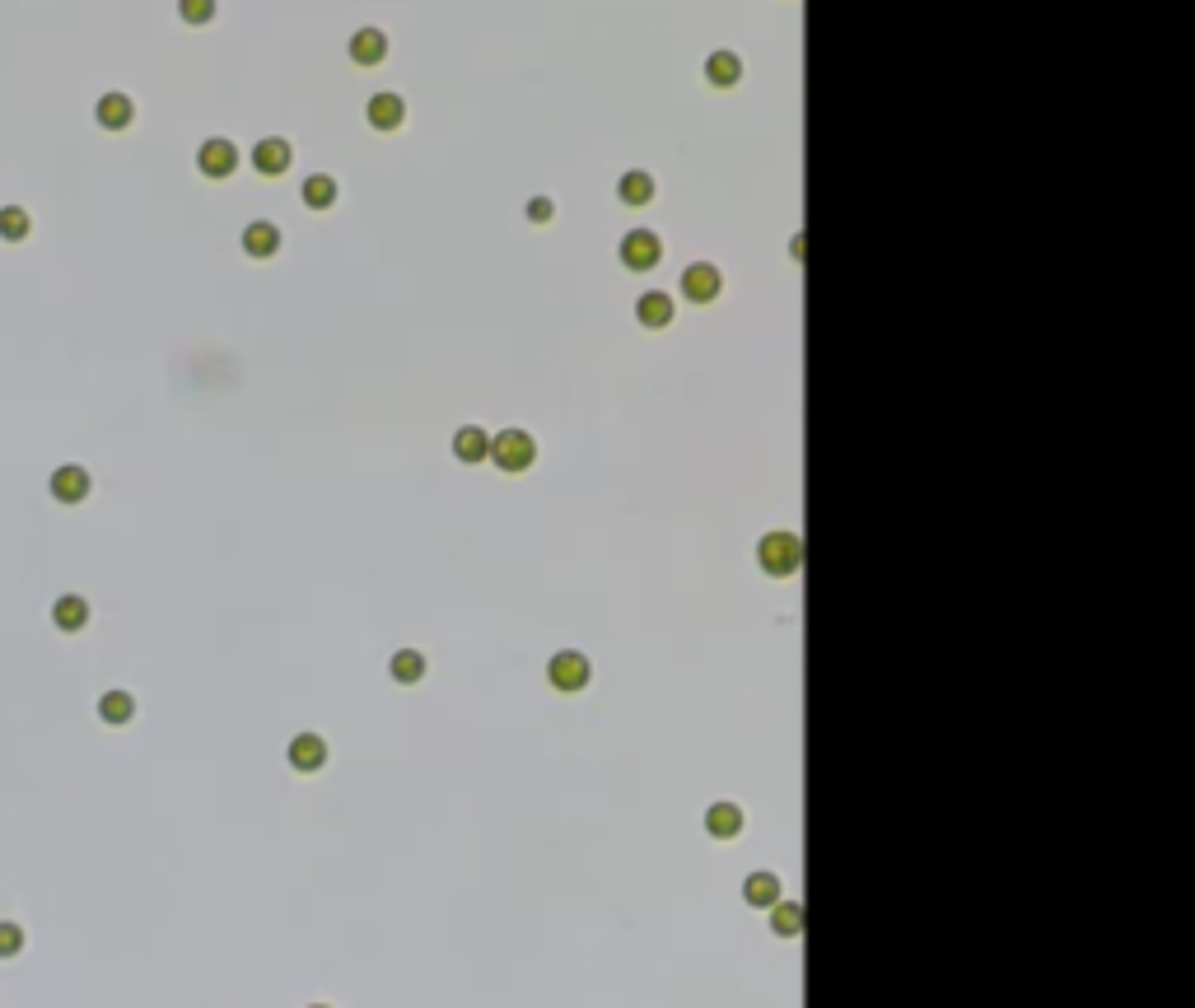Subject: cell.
I'll list each match as a JSON object with an SVG mask.
<instances>
[{"label":"cell","instance_id":"30bf717a","mask_svg":"<svg viewBox=\"0 0 1195 1008\" xmlns=\"http://www.w3.org/2000/svg\"><path fill=\"white\" fill-rule=\"evenodd\" d=\"M52 621H56V631H85L90 626V602L80 598V593H66V598L52 602Z\"/></svg>","mask_w":1195,"mask_h":1008},{"label":"cell","instance_id":"52a82bcc","mask_svg":"<svg viewBox=\"0 0 1195 1008\" xmlns=\"http://www.w3.org/2000/svg\"><path fill=\"white\" fill-rule=\"evenodd\" d=\"M290 766L303 771V775L322 771V766H327V743H322L318 733H299V738L290 743Z\"/></svg>","mask_w":1195,"mask_h":1008},{"label":"cell","instance_id":"5b68a950","mask_svg":"<svg viewBox=\"0 0 1195 1008\" xmlns=\"http://www.w3.org/2000/svg\"><path fill=\"white\" fill-rule=\"evenodd\" d=\"M197 168L206 177H230L233 168H238V150H233V141H220V136L206 141L197 150Z\"/></svg>","mask_w":1195,"mask_h":1008},{"label":"cell","instance_id":"ac0fdd59","mask_svg":"<svg viewBox=\"0 0 1195 1008\" xmlns=\"http://www.w3.org/2000/svg\"><path fill=\"white\" fill-rule=\"evenodd\" d=\"M635 313H640L644 327H668L673 322V295H663V290H649L640 303H635Z\"/></svg>","mask_w":1195,"mask_h":1008},{"label":"cell","instance_id":"4fadbf2b","mask_svg":"<svg viewBox=\"0 0 1195 1008\" xmlns=\"http://www.w3.org/2000/svg\"><path fill=\"white\" fill-rule=\"evenodd\" d=\"M351 56H356V66H378V61L388 56V37H383V29H360V34L351 37Z\"/></svg>","mask_w":1195,"mask_h":1008},{"label":"cell","instance_id":"3957f363","mask_svg":"<svg viewBox=\"0 0 1195 1008\" xmlns=\"http://www.w3.org/2000/svg\"><path fill=\"white\" fill-rule=\"evenodd\" d=\"M552 687L556 691H584L589 687V677H593V668H589V658L584 654H574V649H561V654L552 658Z\"/></svg>","mask_w":1195,"mask_h":1008},{"label":"cell","instance_id":"277c9868","mask_svg":"<svg viewBox=\"0 0 1195 1008\" xmlns=\"http://www.w3.org/2000/svg\"><path fill=\"white\" fill-rule=\"evenodd\" d=\"M659 257H663L659 234L635 230V234H626L622 238V262L631 266V271H649V266H659Z\"/></svg>","mask_w":1195,"mask_h":1008},{"label":"cell","instance_id":"484cf974","mask_svg":"<svg viewBox=\"0 0 1195 1008\" xmlns=\"http://www.w3.org/2000/svg\"><path fill=\"white\" fill-rule=\"evenodd\" d=\"M178 15L187 24H211L215 19V0H178Z\"/></svg>","mask_w":1195,"mask_h":1008},{"label":"cell","instance_id":"603a6c76","mask_svg":"<svg viewBox=\"0 0 1195 1008\" xmlns=\"http://www.w3.org/2000/svg\"><path fill=\"white\" fill-rule=\"evenodd\" d=\"M0 238H5V243L29 238V211H24V206H5V211H0Z\"/></svg>","mask_w":1195,"mask_h":1008},{"label":"cell","instance_id":"7c38bea8","mask_svg":"<svg viewBox=\"0 0 1195 1008\" xmlns=\"http://www.w3.org/2000/svg\"><path fill=\"white\" fill-rule=\"evenodd\" d=\"M743 822H748V817H743L738 803H714L710 813H705V832L719 836V840H733V836L743 832Z\"/></svg>","mask_w":1195,"mask_h":1008},{"label":"cell","instance_id":"8fae6325","mask_svg":"<svg viewBox=\"0 0 1195 1008\" xmlns=\"http://www.w3.org/2000/svg\"><path fill=\"white\" fill-rule=\"evenodd\" d=\"M453 453L463 462H486L491 458V435H486L482 425H463L458 435H453Z\"/></svg>","mask_w":1195,"mask_h":1008},{"label":"cell","instance_id":"9c48e42d","mask_svg":"<svg viewBox=\"0 0 1195 1008\" xmlns=\"http://www.w3.org/2000/svg\"><path fill=\"white\" fill-rule=\"evenodd\" d=\"M252 168L262 177H276L290 168V145L281 141V136H271V141H262L257 150H252Z\"/></svg>","mask_w":1195,"mask_h":1008},{"label":"cell","instance_id":"83f0119b","mask_svg":"<svg viewBox=\"0 0 1195 1008\" xmlns=\"http://www.w3.org/2000/svg\"><path fill=\"white\" fill-rule=\"evenodd\" d=\"M533 220H537V225H542V220H552V201H547V196H537V201H533Z\"/></svg>","mask_w":1195,"mask_h":1008},{"label":"cell","instance_id":"6da1fadb","mask_svg":"<svg viewBox=\"0 0 1195 1008\" xmlns=\"http://www.w3.org/2000/svg\"><path fill=\"white\" fill-rule=\"evenodd\" d=\"M757 556H762V570H766V574L785 579V574H794V570H799L803 542L794 537V532H766V537H762V547H757Z\"/></svg>","mask_w":1195,"mask_h":1008},{"label":"cell","instance_id":"d6986e66","mask_svg":"<svg viewBox=\"0 0 1195 1008\" xmlns=\"http://www.w3.org/2000/svg\"><path fill=\"white\" fill-rule=\"evenodd\" d=\"M743 897H748V906L770 910V906L780 902V878H775V873H752L748 883H743Z\"/></svg>","mask_w":1195,"mask_h":1008},{"label":"cell","instance_id":"ba28073f","mask_svg":"<svg viewBox=\"0 0 1195 1008\" xmlns=\"http://www.w3.org/2000/svg\"><path fill=\"white\" fill-rule=\"evenodd\" d=\"M52 496L61 500V504H80V500L90 496V472H85V467H56L52 472Z\"/></svg>","mask_w":1195,"mask_h":1008},{"label":"cell","instance_id":"7402d4cb","mask_svg":"<svg viewBox=\"0 0 1195 1008\" xmlns=\"http://www.w3.org/2000/svg\"><path fill=\"white\" fill-rule=\"evenodd\" d=\"M303 201H308L313 211H322V206H332V201H337V177H327V173L308 177V182H303Z\"/></svg>","mask_w":1195,"mask_h":1008},{"label":"cell","instance_id":"8992f818","mask_svg":"<svg viewBox=\"0 0 1195 1008\" xmlns=\"http://www.w3.org/2000/svg\"><path fill=\"white\" fill-rule=\"evenodd\" d=\"M719 285L724 281H719V271H714L710 262H697V266L682 271V295H687L692 303H710L714 295H719Z\"/></svg>","mask_w":1195,"mask_h":1008},{"label":"cell","instance_id":"2e32d148","mask_svg":"<svg viewBox=\"0 0 1195 1008\" xmlns=\"http://www.w3.org/2000/svg\"><path fill=\"white\" fill-rule=\"evenodd\" d=\"M131 117H136V107H131L126 94H103V99H99V126L122 131V126H131Z\"/></svg>","mask_w":1195,"mask_h":1008},{"label":"cell","instance_id":"7a4b0ae2","mask_svg":"<svg viewBox=\"0 0 1195 1008\" xmlns=\"http://www.w3.org/2000/svg\"><path fill=\"white\" fill-rule=\"evenodd\" d=\"M533 458H537V443L528 430H504V435L491 439V462L499 472H528Z\"/></svg>","mask_w":1195,"mask_h":1008},{"label":"cell","instance_id":"d4e9b609","mask_svg":"<svg viewBox=\"0 0 1195 1008\" xmlns=\"http://www.w3.org/2000/svg\"><path fill=\"white\" fill-rule=\"evenodd\" d=\"M654 196V177L649 173H626L622 177V201L626 206H644Z\"/></svg>","mask_w":1195,"mask_h":1008},{"label":"cell","instance_id":"ffe728a7","mask_svg":"<svg viewBox=\"0 0 1195 1008\" xmlns=\"http://www.w3.org/2000/svg\"><path fill=\"white\" fill-rule=\"evenodd\" d=\"M770 929H775L780 938H794L803 929V910L794 902H785V897H780V902L770 906Z\"/></svg>","mask_w":1195,"mask_h":1008},{"label":"cell","instance_id":"e0dca14e","mask_svg":"<svg viewBox=\"0 0 1195 1008\" xmlns=\"http://www.w3.org/2000/svg\"><path fill=\"white\" fill-rule=\"evenodd\" d=\"M705 80L710 85H738L743 80V56L738 52H710V61H705Z\"/></svg>","mask_w":1195,"mask_h":1008},{"label":"cell","instance_id":"44dd1931","mask_svg":"<svg viewBox=\"0 0 1195 1008\" xmlns=\"http://www.w3.org/2000/svg\"><path fill=\"white\" fill-rule=\"evenodd\" d=\"M99 714H103V724H126L136 714V701L126 691H107L103 701H99Z\"/></svg>","mask_w":1195,"mask_h":1008},{"label":"cell","instance_id":"4316f807","mask_svg":"<svg viewBox=\"0 0 1195 1008\" xmlns=\"http://www.w3.org/2000/svg\"><path fill=\"white\" fill-rule=\"evenodd\" d=\"M19 948H24V929L19 924H0V957H19Z\"/></svg>","mask_w":1195,"mask_h":1008},{"label":"cell","instance_id":"5bb4252c","mask_svg":"<svg viewBox=\"0 0 1195 1008\" xmlns=\"http://www.w3.org/2000/svg\"><path fill=\"white\" fill-rule=\"evenodd\" d=\"M402 117H407V103H402L397 94H374V103H369V126H378V131H397Z\"/></svg>","mask_w":1195,"mask_h":1008},{"label":"cell","instance_id":"f1b7e54d","mask_svg":"<svg viewBox=\"0 0 1195 1008\" xmlns=\"http://www.w3.org/2000/svg\"><path fill=\"white\" fill-rule=\"evenodd\" d=\"M313 1008H327V1004H313Z\"/></svg>","mask_w":1195,"mask_h":1008},{"label":"cell","instance_id":"9a60e30c","mask_svg":"<svg viewBox=\"0 0 1195 1008\" xmlns=\"http://www.w3.org/2000/svg\"><path fill=\"white\" fill-rule=\"evenodd\" d=\"M276 248H281V230H276L271 220H257V225L243 230V252H248V257H271Z\"/></svg>","mask_w":1195,"mask_h":1008},{"label":"cell","instance_id":"cb8c5ba5","mask_svg":"<svg viewBox=\"0 0 1195 1008\" xmlns=\"http://www.w3.org/2000/svg\"><path fill=\"white\" fill-rule=\"evenodd\" d=\"M393 677L402 682V687L421 682V677H426V658L416 654V649H402V654H393Z\"/></svg>","mask_w":1195,"mask_h":1008}]
</instances>
